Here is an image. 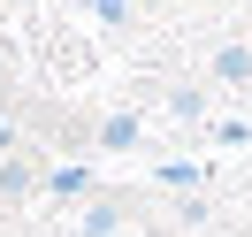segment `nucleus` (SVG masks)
Masks as SVG:
<instances>
[{
  "label": "nucleus",
  "mask_w": 252,
  "mask_h": 237,
  "mask_svg": "<svg viewBox=\"0 0 252 237\" xmlns=\"http://www.w3.org/2000/svg\"><path fill=\"white\" fill-rule=\"evenodd\" d=\"M214 69H221V77H229V84H237V77H252V54H245V46H229V54H221V62H214Z\"/></svg>",
  "instance_id": "1"
}]
</instances>
